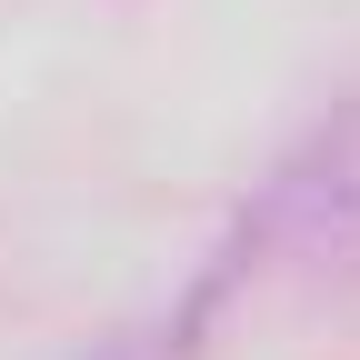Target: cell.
Returning a JSON list of instances; mask_svg holds the SVG:
<instances>
[{
  "label": "cell",
  "mask_w": 360,
  "mask_h": 360,
  "mask_svg": "<svg viewBox=\"0 0 360 360\" xmlns=\"http://www.w3.org/2000/svg\"><path fill=\"white\" fill-rule=\"evenodd\" d=\"M231 281L360 290V101L321 120L260 180V200L240 210V240H231Z\"/></svg>",
  "instance_id": "cell-1"
},
{
  "label": "cell",
  "mask_w": 360,
  "mask_h": 360,
  "mask_svg": "<svg viewBox=\"0 0 360 360\" xmlns=\"http://www.w3.org/2000/svg\"><path fill=\"white\" fill-rule=\"evenodd\" d=\"M90 360H191V350H180V330H130V340L90 350Z\"/></svg>",
  "instance_id": "cell-2"
}]
</instances>
